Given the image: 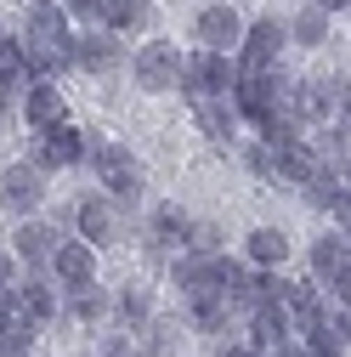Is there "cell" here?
Masks as SVG:
<instances>
[{
	"mask_svg": "<svg viewBox=\"0 0 351 357\" xmlns=\"http://www.w3.org/2000/svg\"><path fill=\"white\" fill-rule=\"evenodd\" d=\"M23 52H29V74L34 79H57L63 68H74V29H68V12L57 6V0L34 6Z\"/></svg>",
	"mask_w": 351,
	"mask_h": 357,
	"instance_id": "6da1fadb",
	"label": "cell"
},
{
	"mask_svg": "<svg viewBox=\"0 0 351 357\" xmlns=\"http://www.w3.org/2000/svg\"><path fill=\"white\" fill-rule=\"evenodd\" d=\"M85 148H91V170H97V182H102L114 199H142V165H136V153L108 148V142H91V137H85Z\"/></svg>",
	"mask_w": 351,
	"mask_h": 357,
	"instance_id": "7a4b0ae2",
	"label": "cell"
},
{
	"mask_svg": "<svg viewBox=\"0 0 351 357\" xmlns=\"http://www.w3.org/2000/svg\"><path fill=\"white\" fill-rule=\"evenodd\" d=\"M79 159H85V137H79L68 119H57V125H46V130H34V153H29V165H34L40 176L68 170V165H79Z\"/></svg>",
	"mask_w": 351,
	"mask_h": 357,
	"instance_id": "3957f363",
	"label": "cell"
},
{
	"mask_svg": "<svg viewBox=\"0 0 351 357\" xmlns=\"http://www.w3.org/2000/svg\"><path fill=\"white\" fill-rule=\"evenodd\" d=\"M130 68H136V85L148 97H164L176 91V74H182V52L170 46V40H148V46L130 57Z\"/></svg>",
	"mask_w": 351,
	"mask_h": 357,
	"instance_id": "277c9868",
	"label": "cell"
},
{
	"mask_svg": "<svg viewBox=\"0 0 351 357\" xmlns=\"http://www.w3.org/2000/svg\"><path fill=\"white\" fill-rule=\"evenodd\" d=\"M40 199H46V176H40L29 159L0 170V210H12V215H34Z\"/></svg>",
	"mask_w": 351,
	"mask_h": 357,
	"instance_id": "5b68a950",
	"label": "cell"
},
{
	"mask_svg": "<svg viewBox=\"0 0 351 357\" xmlns=\"http://www.w3.org/2000/svg\"><path fill=\"white\" fill-rule=\"evenodd\" d=\"M283 40H289V29H283L278 17H255V23L244 29V46H238L233 57H238V68H278Z\"/></svg>",
	"mask_w": 351,
	"mask_h": 357,
	"instance_id": "8992f818",
	"label": "cell"
},
{
	"mask_svg": "<svg viewBox=\"0 0 351 357\" xmlns=\"http://www.w3.org/2000/svg\"><path fill=\"white\" fill-rule=\"evenodd\" d=\"M125 63V46H119V29H85V34H74V68H85V74H108V68H119Z\"/></svg>",
	"mask_w": 351,
	"mask_h": 357,
	"instance_id": "52a82bcc",
	"label": "cell"
},
{
	"mask_svg": "<svg viewBox=\"0 0 351 357\" xmlns=\"http://www.w3.org/2000/svg\"><path fill=\"white\" fill-rule=\"evenodd\" d=\"M193 34H198V46H210V52H238L244 46V17L233 6H204L193 17Z\"/></svg>",
	"mask_w": 351,
	"mask_h": 357,
	"instance_id": "ba28073f",
	"label": "cell"
},
{
	"mask_svg": "<svg viewBox=\"0 0 351 357\" xmlns=\"http://www.w3.org/2000/svg\"><path fill=\"white\" fill-rule=\"evenodd\" d=\"M52 273H57L63 289L91 284V278H97V244H85V238H63L57 255H52Z\"/></svg>",
	"mask_w": 351,
	"mask_h": 357,
	"instance_id": "9c48e42d",
	"label": "cell"
},
{
	"mask_svg": "<svg viewBox=\"0 0 351 357\" xmlns=\"http://www.w3.org/2000/svg\"><path fill=\"white\" fill-rule=\"evenodd\" d=\"M23 119H29L34 130L68 119V102H63V91H57V79H29V91H23Z\"/></svg>",
	"mask_w": 351,
	"mask_h": 357,
	"instance_id": "30bf717a",
	"label": "cell"
},
{
	"mask_svg": "<svg viewBox=\"0 0 351 357\" xmlns=\"http://www.w3.org/2000/svg\"><path fill=\"white\" fill-rule=\"evenodd\" d=\"M57 244H63V238H57L52 221H34V215H29L23 227H17V238H12V255H17L23 266H46V261L57 255Z\"/></svg>",
	"mask_w": 351,
	"mask_h": 357,
	"instance_id": "8fae6325",
	"label": "cell"
},
{
	"mask_svg": "<svg viewBox=\"0 0 351 357\" xmlns=\"http://www.w3.org/2000/svg\"><path fill=\"white\" fill-rule=\"evenodd\" d=\"M249 346L255 351H267V346H278V340H289V329H295V318H289V301H260L255 312H249Z\"/></svg>",
	"mask_w": 351,
	"mask_h": 357,
	"instance_id": "7c38bea8",
	"label": "cell"
},
{
	"mask_svg": "<svg viewBox=\"0 0 351 357\" xmlns=\"http://www.w3.org/2000/svg\"><path fill=\"white\" fill-rule=\"evenodd\" d=\"M74 227H79V238H85V244H114V233H119L114 193H108V199H85V204L74 210Z\"/></svg>",
	"mask_w": 351,
	"mask_h": 357,
	"instance_id": "4fadbf2b",
	"label": "cell"
},
{
	"mask_svg": "<svg viewBox=\"0 0 351 357\" xmlns=\"http://www.w3.org/2000/svg\"><path fill=\"white\" fill-rule=\"evenodd\" d=\"M193 119L210 142H233V130H238V108L233 97H193Z\"/></svg>",
	"mask_w": 351,
	"mask_h": 357,
	"instance_id": "5bb4252c",
	"label": "cell"
},
{
	"mask_svg": "<svg viewBox=\"0 0 351 357\" xmlns=\"http://www.w3.org/2000/svg\"><path fill=\"white\" fill-rule=\"evenodd\" d=\"M318 170H329V159L312 148V142H289V148H278V176L283 182H295V188H306Z\"/></svg>",
	"mask_w": 351,
	"mask_h": 357,
	"instance_id": "9a60e30c",
	"label": "cell"
},
{
	"mask_svg": "<svg viewBox=\"0 0 351 357\" xmlns=\"http://www.w3.org/2000/svg\"><path fill=\"white\" fill-rule=\"evenodd\" d=\"M34 340H40V324L29 318L23 306H12L6 318H0V357H29Z\"/></svg>",
	"mask_w": 351,
	"mask_h": 357,
	"instance_id": "2e32d148",
	"label": "cell"
},
{
	"mask_svg": "<svg viewBox=\"0 0 351 357\" xmlns=\"http://www.w3.org/2000/svg\"><path fill=\"white\" fill-rule=\"evenodd\" d=\"M295 114H300V125H329L334 114H340V85H300V102H295Z\"/></svg>",
	"mask_w": 351,
	"mask_h": 357,
	"instance_id": "e0dca14e",
	"label": "cell"
},
{
	"mask_svg": "<svg viewBox=\"0 0 351 357\" xmlns=\"http://www.w3.org/2000/svg\"><path fill=\"white\" fill-rule=\"evenodd\" d=\"M187 227H193V221L182 215V204H164V210L153 215V227H148V244L164 255V250H176V244H187Z\"/></svg>",
	"mask_w": 351,
	"mask_h": 357,
	"instance_id": "ac0fdd59",
	"label": "cell"
},
{
	"mask_svg": "<svg viewBox=\"0 0 351 357\" xmlns=\"http://www.w3.org/2000/svg\"><path fill=\"white\" fill-rule=\"evenodd\" d=\"M345 261H351V233H345V227H340V233H323V238L312 244V273H318V278H334Z\"/></svg>",
	"mask_w": 351,
	"mask_h": 357,
	"instance_id": "d6986e66",
	"label": "cell"
},
{
	"mask_svg": "<svg viewBox=\"0 0 351 357\" xmlns=\"http://www.w3.org/2000/svg\"><path fill=\"white\" fill-rule=\"evenodd\" d=\"M176 346H182V324H170V318H148L136 335L142 357H176Z\"/></svg>",
	"mask_w": 351,
	"mask_h": 357,
	"instance_id": "ffe728a7",
	"label": "cell"
},
{
	"mask_svg": "<svg viewBox=\"0 0 351 357\" xmlns=\"http://www.w3.org/2000/svg\"><path fill=\"white\" fill-rule=\"evenodd\" d=\"M244 250H249L255 266H283V261H289V238H283V227H255V233L244 238Z\"/></svg>",
	"mask_w": 351,
	"mask_h": 357,
	"instance_id": "44dd1931",
	"label": "cell"
},
{
	"mask_svg": "<svg viewBox=\"0 0 351 357\" xmlns=\"http://www.w3.org/2000/svg\"><path fill=\"white\" fill-rule=\"evenodd\" d=\"M17 306L29 312L34 324H52V318H57V295L46 289V278H29V284H17Z\"/></svg>",
	"mask_w": 351,
	"mask_h": 357,
	"instance_id": "7402d4cb",
	"label": "cell"
},
{
	"mask_svg": "<svg viewBox=\"0 0 351 357\" xmlns=\"http://www.w3.org/2000/svg\"><path fill=\"white\" fill-rule=\"evenodd\" d=\"M187 312H193V329H198V335H221L227 318H233V301H227V295H210V301H193Z\"/></svg>",
	"mask_w": 351,
	"mask_h": 357,
	"instance_id": "603a6c76",
	"label": "cell"
},
{
	"mask_svg": "<svg viewBox=\"0 0 351 357\" xmlns=\"http://www.w3.org/2000/svg\"><path fill=\"white\" fill-rule=\"evenodd\" d=\"M68 295H74V301H68V312H74L79 324L108 318V306H114V301H108V289H97V278H91V284H79V289H68Z\"/></svg>",
	"mask_w": 351,
	"mask_h": 357,
	"instance_id": "cb8c5ba5",
	"label": "cell"
},
{
	"mask_svg": "<svg viewBox=\"0 0 351 357\" xmlns=\"http://www.w3.org/2000/svg\"><path fill=\"white\" fill-rule=\"evenodd\" d=\"M119 318L142 329V324L153 318V289H148V284H125V289H119Z\"/></svg>",
	"mask_w": 351,
	"mask_h": 357,
	"instance_id": "d4e9b609",
	"label": "cell"
},
{
	"mask_svg": "<svg viewBox=\"0 0 351 357\" xmlns=\"http://www.w3.org/2000/svg\"><path fill=\"white\" fill-rule=\"evenodd\" d=\"M289 34L300 40V46H323V40H329V12H323V6H306Z\"/></svg>",
	"mask_w": 351,
	"mask_h": 357,
	"instance_id": "484cf974",
	"label": "cell"
},
{
	"mask_svg": "<svg viewBox=\"0 0 351 357\" xmlns=\"http://www.w3.org/2000/svg\"><path fill=\"white\" fill-rule=\"evenodd\" d=\"M260 142H267V148L300 142V119H295V114H267V119H260Z\"/></svg>",
	"mask_w": 351,
	"mask_h": 357,
	"instance_id": "4316f807",
	"label": "cell"
},
{
	"mask_svg": "<svg viewBox=\"0 0 351 357\" xmlns=\"http://www.w3.org/2000/svg\"><path fill=\"white\" fill-rule=\"evenodd\" d=\"M182 250H187V255H221V227H210V221H193Z\"/></svg>",
	"mask_w": 351,
	"mask_h": 357,
	"instance_id": "83f0119b",
	"label": "cell"
},
{
	"mask_svg": "<svg viewBox=\"0 0 351 357\" xmlns=\"http://www.w3.org/2000/svg\"><path fill=\"white\" fill-rule=\"evenodd\" d=\"M97 17H102L108 29L125 34V23H130V0H97Z\"/></svg>",
	"mask_w": 351,
	"mask_h": 357,
	"instance_id": "f1b7e54d",
	"label": "cell"
},
{
	"mask_svg": "<svg viewBox=\"0 0 351 357\" xmlns=\"http://www.w3.org/2000/svg\"><path fill=\"white\" fill-rule=\"evenodd\" d=\"M249 170H255V176H278V148L255 142V148H249Z\"/></svg>",
	"mask_w": 351,
	"mask_h": 357,
	"instance_id": "f546056e",
	"label": "cell"
},
{
	"mask_svg": "<svg viewBox=\"0 0 351 357\" xmlns=\"http://www.w3.org/2000/svg\"><path fill=\"white\" fill-rule=\"evenodd\" d=\"M329 215H334V227H345V233H351V188H345V182L334 188V199H329Z\"/></svg>",
	"mask_w": 351,
	"mask_h": 357,
	"instance_id": "4dcf8cb0",
	"label": "cell"
},
{
	"mask_svg": "<svg viewBox=\"0 0 351 357\" xmlns=\"http://www.w3.org/2000/svg\"><path fill=\"white\" fill-rule=\"evenodd\" d=\"M329 335H334L340 346H351V306H345V301H340V306L329 312Z\"/></svg>",
	"mask_w": 351,
	"mask_h": 357,
	"instance_id": "1f68e13d",
	"label": "cell"
},
{
	"mask_svg": "<svg viewBox=\"0 0 351 357\" xmlns=\"http://www.w3.org/2000/svg\"><path fill=\"white\" fill-rule=\"evenodd\" d=\"M306 357H345V351H340V340L323 329V335H312V340H306Z\"/></svg>",
	"mask_w": 351,
	"mask_h": 357,
	"instance_id": "d6a6232c",
	"label": "cell"
},
{
	"mask_svg": "<svg viewBox=\"0 0 351 357\" xmlns=\"http://www.w3.org/2000/svg\"><path fill=\"white\" fill-rule=\"evenodd\" d=\"M153 23H159L153 0H130V23H125V29H153Z\"/></svg>",
	"mask_w": 351,
	"mask_h": 357,
	"instance_id": "836d02e7",
	"label": "cell"
},
{
	"mask_svg": "<svg viewBox=\"0 0 351 357\" xmlns=\"http://www.w3.org/2000/svg\"><path fill=\"white\" fill-rule=\"evenodd\" d=\"M68 17H97V0H57Z\"/></svg>",
	"mask_w": 351,
	"mask_h": 357,
	"instance_id": "e575fe53",
	"label": "cell"
},
{
	"mask_svg": "<svg viewBox=\"0 0 351 357\" xmlns=\"http://www.w3.org/2000/svg\"><path fill=\"white\" fill-rule=\"evenodd\" d=\"M329 284H334V295H340V301H345V306H351V261H345V266H340V273H334V278H329Z\"/></svg>",
	"mask_w": 351,
	"mask_h": 357,
	"instance_id": "d590c367",
	"label": "cell"
},
{
	"mask_svg": "<svg viewBox=\"0 0 351 357\" xmlns=\"http://www.w3.org/2000/svg\"><path fill=\"white\" fill-rule=\"evenodd\" d=\"M260 357H306V346H289V340H278V346H267Z\"/></svg>",
	"mask_w": 351,
	"mask_h": 357,
	"instance_id": "8d00e7d4",
	"label": "cell"
},
{
	"mask_svg": "<svg viewBox=\"0 0 351 357\" xmlns=\"http://www.w3.org/2000/svg\"><path fill=\"white\" fill-rule=\"evenodd\" d=\"M12 273H17V255H6V250H0V284H12Z\"/></svg>",
	"mask_w": 351,
	"mask_h": 357,
	"instance_id": "74e56055",
	"label": "cell"
},
{
	"mask_svg": "<svg viewBox=\"0 0 351 357\" xmlns=\"http://www.w3.org/2000/svg\"><path fill=\"white\" fill-rule=\"evenodd\" d=\"M12 306H17V289H12V284H0V318H6Z\"/></svg>",
	"mask_w": 351,
	"mask_h": 357,
	"instance_id": "f35d334b",
	"label": "cell"
},
{
	"mask_svg": "<svg viewBox=\"0 0 351 357\" xmlns=\"http://www.w3.org/2000/svg\"><path fill=\"white\" fill-rule=\"evenodd\" d=\"M221 357H260V351H255V346H227Z\"/></svg>",
	"mask_w": 351,
	"mask_h": 357,
	"instance_id": "ab89813d",
	"label": "cell"
},
{
	"mask_svg": "<svg viewBox=\"0 0 351 357\" xmlns=\"http://www.w3.org/2000/svg\"><path fill=\"white\" fill-rule=\"evenodd\" d=\"M318 6H323V12H345V6H351V0H318Z\"/></svg>",
	"mask_w": 351,
	"mask_h": 357,
	"instance_id": "60d3db41",
	"label": "cell"
},
{
	"mask_svg": "<svg viewBox=\"0 0 351 357\" xmlns=\"http://www.w3.org/2000/svg\"><path fill=\"white\" fill-rule=\"evenodd\" d=\"M29 6H46V0H29Z\"/></svg>",
	"mask_w": 351,
	"mask_h": 357,
	"instance_id": "b9f144b4",
	"label": "cell"
},
{
	"mask_svg": "<svg viewBox=\"0 0 351 357\" xmlns=\"http://www.w3.org/2000/svg\"><path fill=\"white\" fill-rule=\"evenodd\" d=\"M0 40H6V23H0Z\"/></svg>",
	"mask_w": 351,
	"mask_h": 357,
	"instance_id": "7bdbcfd3",
	"label": "cell"
}]
</instances>
